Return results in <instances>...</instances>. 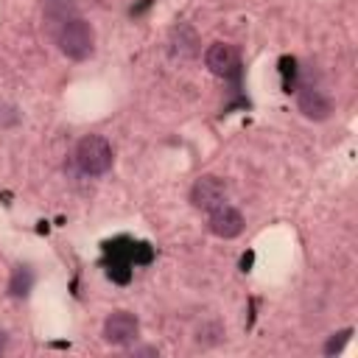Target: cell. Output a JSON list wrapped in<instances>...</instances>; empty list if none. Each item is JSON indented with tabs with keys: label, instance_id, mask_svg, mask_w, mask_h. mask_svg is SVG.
I'll list each match as a JSON object with an SVG mask.
<instances>
[{
	"label": "cell",
	"instance_id": "cell-11",
	"mask_svg": "<svg viewBox=\"0 0 358 358\" xmlns=\"http://www.w3.org/2000/svg\"><path fill=\"white\" fill-rule=\"evenodd\" d=\"M20 120V112L14 106H0V129H8Z\"/></svg>",
	"mask_w": 358,
	"mask_h": 358
},
{
	"label": "cell",
	"instance_id": "cell-12",
	"mask_svg": "<svg viewBox=\"0 0 358 358\" xmlns=\"http://www.w3.org/2000/svg\"><path fill=\"white\" fill-rule=\"evenodd\" d=\"M131 355H157L154 347H131Z\"/></svg>",
	"mask_w": 358,
	"mask_h": 358
},
{
	"label": "cell",
	"instance_id": "cell-3",
	"mask_svg": "<svg viewBox=\"0 0 358 358\" xmlns=\"http://www.w3.org/2000/svg\"><path fill=\"white\" fill-rule=\"evenodd\" d=\"M224 201H227V182H224L221 176L204 173V176H199V179L193 182V187H190V204H193L196 210L210 213V210H215V207L224 204Z\"/></svg>",
	"mask_w": 358,
	"mask_h": 358
},
{
	"label": "cell",
	"instance_id": "cell-9",
	"mask_svg": "<svg viewBox=\"0 0 358 358\" xmlns=\"http://www.w3.org/2000/svg\"><path fill=\"white\" fill-rule=\"evenodd\" d=\"M42 14H45V20L62 25V22L78 17V3H76V0H45Z\"/></svg>",
	"mask_w": 358,
	"mask_h": 358
},
{
	"label": "cell",
	"instance_id": "cell-1",
	"mask_svg": "<svg viewBox=\"0 0 358 358\" xmlns=\"http://www.w3.org/2000/svg\"><path fill=\"white\" fill-rule=\"evenodd\" d=\"M56 45H59L62 56L81 62V59L92 56V50H95V31L87 20L73 17L56 28Z\"/></svg>",
	"mask_w": 358,
	"mask_h": 358
},
{
	"label": "cell",
	"instance_id": "cell-2",
	"mask_svg": "<svg viewBox=\"0 0 358 358\" xmlns=\"http://www.w3.org/2000/svg\"><path fill=\"white\" fill-rule=\"evenodd\" d=\"M112 145L101 134H87L76 145V162L87 176H103L112 168Z\"/></svg>",
	"mask_w": 358,
	"mask_h": 358
},
{
	"label": "cell",
	"instance_id": "cell-5",
	"mask_svg": "<svg viewBox=\"0 0 358 358\" xmlns=\"http://www.w3.org/2000/svg\"><path fill=\"white\" fill-rule=\"evenodd\" d=\"M207 229L215 235V238H224V241H232L243 232V215L241 210H235L232 204H218L215 210L207 213Z\"/></svg>",
	"mask_w": 358,
	"mask_h": 358
},
{
	"label": "cell",
	"instance_id": "cell-8",
	"mask_svg": "<svg viewBox=\"0 0 358 358\" xmlns=\"http://www.w3.org/2000/svg\"><path fill=\"white\" fill-rule=\"evenodd\" d=\"M168 53L176 59V62H190L199 56V36L190 25H176L171 31V39H168Z\"/></svg>",
	"mask_w": 358,
	"mask_h": 358
},
{
	"label": "cell",
	"instance_id": "cell-6",
	"mask_svg": "<svg viewBox=\"0 0 358 358\" xmlns=\"http://www.w3.org/2000/svg\"><path fill=\"white\" fill-rule=\"evenodd\" d=\"M296 109H299L302 117H308V120H327L330 112H333V103H330V98H327L322 90L305 84V87L296 90Z\"/></svg>",
	"mask_w": 358,
	"mask_h": 358
},
{
	"label": "cell",
	"instance_id": "cell-4",
	"mask_svg": "<svg viewBox=\"0 0 358 358\" xmlns=\"http://www.w3.org/2000/svg\"><path fill=\"white\" fill-rule=\"evenodd\" d=\"M140 336V319L129 310H115L103 319V341L112 347H126L137 341Z\"/></svg>",
	"mask_w": 358,
	"mask_h": 358
},
{
	"label": "cell",
	"instance_id": "cell-7",
	"mask_svg": "<svg viewBox=\"0 0 358 358\" xmlns=\"http://www.w3.org/2000/svg\"><path fill=\"white\" fill-rule=\"evenodd\" d=\"M204 64L213 76H229L235 67H238V53L229 42H213L207 50H204Z\"/></svg>",
	"mask_w": 358,
	"mask_h": 358
},
{
	"label": "cell",
	"instance_id": "cell-13",
	"mask_svg": "<svg viewBox=\"0 0 358 358\" xmlns=\"http://www.w3.org/2000/svg\"><path fill=\"white\" fill-rule=\"evenodd\" d=\"M6 347H8V336L6 330H0V352H6Z\"/></svg>",
	"mask_w": 358,
	"mask_h": 358
},
{
	"label": "cell",
	"instance_id": "cell-10",
	"mask_svg": "<svg viewBox=\"0 0 358 358\" xmlns=\"http://www.w3.org/2000/svg\"><path fill=\"white\" fill-rule=\"evenodd\" d=\"M31 285H34L31 268L20 266V268H14V274H11V280H8V294H11V296H25V294L31 291Z\"/></svg>",
	"mask_w": 358,
	"mask_h": 358
}]
</instances>
